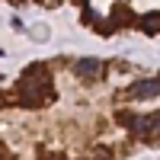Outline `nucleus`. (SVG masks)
I'll return each instance as SVG.
<instances>
[{
	"label": "nucleus",
	"mask_w": 160,
	"mask_h": 160,
	"mask_svg": "<svg viewBox=\"0 0 160 160\" xmlns=\"http://www.w3.org/2000/svg\"><path fill=\"white\" fill-rule=\"evenodd\" d=\"M16 93H19V102L35 109V106H45L55 99V83H51V74L45 64H32L26 68V74L19 77L16 83Z\"/></svg>",
	"instance_id": "nucleus-1"
},
{
	"label": "nucleus",
	"mask_w": 160,
	"mask_h": 160,
	"mask_svg": "<svg viewBox=\"0 0 160 160\" xmlns=\"http://www.w3.org/2000/svg\"><path fill=\"white\" fill-rule=\"evenodd\" d=\"M125 93L131 99H154V96H160V77H144L138 83H131Z\"/></svg>",
	"instance_id": "nucleus-2"
},
{
	"label": "nucleus",
	"mask_w": 160,
	"mask_h": 160,
	"mask_svg": "<svg viewBox=\"0 0 160 160\" xmlns=\"http://www.w3.org/2000/svg\"><path fill=\"white\" fill-rule=\"evenodd\" d=\"M74 74L87 77V80H96L102 74V61L99 58H80V61H74Z\"/></svg>",
	"instance_id": "nucleus-3"
},
{
	"label": "nucleus",
	"mask_w": 160,
	"mask_h": 160,
	"mask_svg": "<svg viewBox=\"0 0 160 160\" xmlns=\"http://www.w3.org/2000/svg\"><path fill=\"white\" fill-rule=\"evenodd\" d=\"M131 22H138V19H135V13H131L125 3H118L112 10V16H109V26H115V29H118V26H131Z\"/></svg>",
	"instance_id": "nucleus-4"
},
{
	"label": "nucleus",
	"mask_w": 160,
	"mask_h": 160,
	"mask_svg": "<svg viewBox=\"0 0 160 160\" xmlns=\"http://www.w3.org/2000/svg\"><path fill=\"white\" fill-rule=\"evenodd\" d=\"M138 26H141L148 35H160V13H157V10H154V13H144V16L138 19Z\"/></svg>",
	"instance_id": "nucleus-5"
},
{
	"label": "nucleus",
	"mask_w": 160,
	"mask_h": 160,
	"mask_svg": "<svg viewBox=\"0 0 160 160\" xmlns=\"http://www.w3.org/2000/svg\"><path fill=\"white\" fill-rule=\"evenodd\" d=\"M87 160H109V151H106V148H99V151H93Z\"/></svg>",
	"instance_id": "nucleus-6"
},
{
	"label": "nucleus",
	"mask_w": 160,
	"mask_h": 160,
	"mask_svg": "<svg viewBox=\"0 0 160 160\" xmlns=\"http://www.w3.org/2000/svg\"><path fill=\"white\" fill-rule=\"evenodd\" d=\"M0 55H3V51H0Z\"/></svg>",
	"instance_id": "nucleus-7"
}]
</instances>
